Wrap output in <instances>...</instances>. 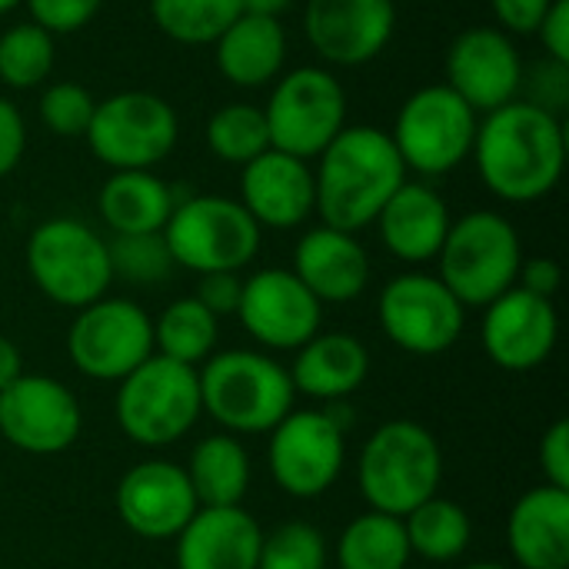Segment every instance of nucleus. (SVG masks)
I'll list each match as a JSON object with an SVG mask.
<instances>
[{
	"mask_svg": "<svg viewBox=\"0 0 569 569\" xmlns=\"http://www.w3.org/2000/svg\"><path fill=\"white\" fill-rule=\"evenodd\" d=\"M470 157L493 197L503 203H537L563 177L567 130L560 117L517 97L483 113Z\"/></svg>",
	"mask_w": 569,
	"mask_h": 569,
	"instance_id": "obj_1",
	"label": "nucleus"
},
{
	"mask_svg": "<svg viewBox=\"0 0 569 569\" xmlns=\"http://www.w3.org/2000/svg\"><path fill=\"white\" fill-rule=\"evenodd\" d=\"M403 180L407 167L390 133L370 123H347L317 157L313 213L323 220V227L360 233L377 220Z\"/></svg>",
	"mask_w": 569,
	"mask_h": 569,
	"instance_id": "obj_2",
	"label": "nucleus"
},
{
	"mask_svg": "<svg viewBox=\"0 0 569 569\" xmlns=\"http://www.w3.org/2000/svg\"><path fill=\"white\" fill-rule=\"evenodd\" d=\"M197 377L203 413L233 437L270 433L297 403L290 370L263 350H217Z\"/></svg>",
	"mask_w": 569,
	"mask_h": 569,
	"instance_id": "obj_3",
	"label": "nucleus"
},
{
	"mask_svg": "<svg viewBox=\"0 0 569 569\" xmlns=\"http://www.w3.org/2000/svg\"><path fill=\"white\" fill-rule=\"evenodd\" d=\"M443 483V450L433 430L417 420H390L377 427L357 460V487L370 510L407 517Z\"/></svg>",
	"mask_w": 569,
	"mask_h": 569,
	"instance_id": "obj_4",
	"label": "nucleus"
},
{
	"mask_svg": "<svg viewBox=\"0 0 569 569\" xmlns=\"http://www.w3.org/2000/svg\"><path fill=\"white\" fill-rule=\"evenodd\" d=\"M440 280L470 310H483L500 293L517 287L523 243L517 227L497 210H470L450 223L437 253Z\"/></svg>",
	"mask_w": 569,
	"mask_h": 569,
	"instance_id": "obj_5",
	"label": "nucleus"
},
{
	"mask_svg": "<svg viewBox=\"0 0 569 569\" xmlns=\"http://www.w3.org/2000/svg\"><path fill=\"white\" fill-rule=\"evenodd\" d=\"M33 287L57 307L83 310L107 297L113 283L107 240L77 217H50L37 223L23 247Z\"/></svg>",
	"mask_w": 569,
	"mask_h": 569,
	"instance_id": "obj_6",
	"label": "nucleus"
},
{
	"mask_svg": "<svg viewBox=\"0 0 569 569\" xmlns=\"http://www.w3.org/2000/svg\"><path fill=\"white\" fill-rule=\"evenodd\" d=\"M163 240L177 267L203 273H240L260 253L263 230L240 200L220 193H197L177 200Z\"/></svg>",
	"mask_w": 569,
	"mask_h": 569,
	"instance_id": "obj_7",
	"label": "nucleus"
},
{
	"mask_svg": "<svg viewBox=\"0 0 569 569\" xmlns=\"http://www.w3.org/2000/svg\"><path fill=\"white\" fill-rule=\"evenodd\" d=\"M113 413L123 437L137 447L160 450L180 443L203 417L200 377L193 367L153 353L117 383Z\"/></svg>",
	"mask_w": 569,
	"mask_h": 569,
	"instance_id": "obj_8",
	"label": "nucleus"
},
{
	"mask_svg": "<svg viewBox=\"0 0 569 569\" xmlns=\"http://www.w3.org/2000/svg\"><path fill=\"white\" fill-rule=\"evenodd\" d=\"M477 123L480 113L470 103H463L447 83H430L400 103L390 140L407 173L433 180L447 177L470 157Z\"/></svg>",
	"mask_w": 569,
	"mask_h": 569,
	"instance_id": "obj_9",
	"label": "nucleus"
},
{
	"mask_svg": "<svg viewBox=\"0 0 569 569\" xmlns=\"http://www.w3.org/2000/svg\"><path fill=\"white\" fill-rule=\"evenodd\" d=\"M87 143L110 170H153L163 163L180 137L177 110L150 90H120L97 100Z\"/></svg>",
	"mask_w": 569,
	"mask_h": 569,
	"instance_id": "obj_10",
	"label": "nucleus"
},
{
	"mask_svg": "<svg viewBox=\"0 0 569 569\" xmlns=\"http://www.w3.org/2000/svg\"><path fill=\"white\" fill-rule=\"evenodd\" d=\"M263 117L270 147L310 163L347 127V90L327 67H297L273 80Z\"/></svg>",
	"mask_w": 569,
	"mask_h": 569,
	"instance_id": "obj_11",
	"label": "nucleus"
},
{
	"mask_svg": "<svg viewBox=\"0 0 569 569\" xmlns=\"http://www.w3.org/2000/svg\"><path fill=\"white\" fill-rule=\"evenodd\" d=\"M267 467L293 500H320L347 467V423L337 410H290L270 433Z\"/></svg>",
	"mask_w": 569,
	"mask_h": 569,
	"instance_id": "obj_12",
	"label": "nucleus"
},
{
	"mask_svg": "<svg viewBox=\"0 0 569 569\" xmlns=\"http://www.w3.org/2000/svg\"><path fill=\"white\" fill-rule=\"evenodd\" d=\"M67 353L87 380L120 383L153 357V317L140 303L107 293L77 310Z\"/></svg>",
	"mask_w": 569,
	"mask_h": 569,
	"instance_id": "obj_13",
	"label": "nucleus"
},
{
	"mask_svg": "<svg viewBox=\"0 0 569 569\" xmlns=\"http://www.w3.org/2000/svg\"><path fill=\"white\" fill-rule=\"evenodd\" d=\"M377 320L397 350L410 357H440L463 337L467 307L437 273L410 270L380 290Z\"/></svg>",
	"mask_w": 569,
	"mask_h": 569,
	"instance_id": "obj_14",
	"label": "nucleus"
},
{
	"mask_svg": "<svg viewBox=\"0 0 569 569\" xmlns=\"http://www.w3.org/2000/svg\"><path fill=\"white\" fill-rule=\"evenodd\" d=\"M83 433L77 393L47 373H20L0 390V440L30 457H57Z\"/></svg>",
	"mask_w": 569,
	"mask_h": 569,
	"instance_id": "obj_15",
	"label": "nucleus"
},
{
	"mask_svg": "<svg viewBox=\"0 0 569 569\" xmlns=\"http://www.w3.org/2000/svg\"><path fill=\"white\" fill-rule=\"evenodd\" d=\"M237 320L263 350L293 353L323 330V303L293 270L267 267L243 280Z\"/></svg>",
	"mask_w": 569,
	"mask_h": 569,
	"instance_id": "obj_16",
	"label": "nucleus"
},
{
	"mask_svg": "<svg viewBox=\"0 0 569 569\" xmlns=\"http://www.w3.org/2000/svg\"><path fill=\"white\" fill-rule=\"evenodd\" d=\"M560 340V317L553 300L523 287H510L483 307L480 343L490 363L510 373H530L543 367Z\"/></svg>",
	"mask_w": 569,
	"mask_h": 569,
	"instance_id": "obj_17",
	"label": "nucleus"
},
{
	"mask_svg": "<svg viewBox=\"0 0 569 569\" xmlns=\"http://www.w3.org/2000/svg\"><path fill=\"white\" fill-rule=\"evenodd\" d=\"M397 30L393 0H307L303 33L330 67H363L377 60Z\"/></svg>",
	"mask_w": 569,
	"mask_h": 569,
	"instance_id": "obj_18",
	"label": "nucleus"
},
{
	"mask_svg": "<svg viewBox=\"0 0 569 569\" xmlns=\"http://www.w3.org/2000/svg\"><path fill=\"white\" fill-rule=\"evenodd\" d=\"M113 507L123 527L140 540H177V533L200 510L187 470L170 460H143L130 467L117 490Z\"/></svg>",
	"mask_w": 569,
	"mask_h": 569,
	"instance_id": "obj_19",
	"label": "nucleus"
},
{
	"mask_svg": "<svg viewBox=\"0 0 569 569\" xmlns=\"http://www.w3.org/2000/svg\"><path fill=\"white\" fill-rule=\"evenodd\" d=\"M523 60L500 27H470L447 50V87L477 113H490L520 97Z\"/></svg>",
	"mask_w": 569,
	"mask_h": 569,
	"instance_id": "obj_20",
	"label": "nucleus"
},
{
	"mask_svg": "<svg viewBox=\"0 0 569 569\" xmlns=\"http://www.w3.org/2000/svg\"><path fill=\"white\" fill-rule=\"evenodd\" d=\"M240 203L260 230H297L313 217L317 207L313 167L270 147L240 167Z\"/></svg>",
	"mask_w": 569,
	"mask_h": 569,
	"instance_id": "obj_21",
	"label": "nucleus"
},
{
	"mask_svg": "<svg viewBox=\"0 0 569 569\" xmlns=\"http://www.w3.org/2000/svg\"><path fill=\"white\" fill-rule=\"evenodd\" d=\"M297 280L327 307V303H350L357 300L370 283V253L357 240V233L333 230V227H313L307 230L293 247V267Z\"/></svg>",
	"mask_w": 569,
	"mask_h": 569,
	"instance_id": "obj_22",
	"label": "nucleus"
},
{
	"mask_svg": "<svg viewBox=\"0 0 569 569\" xmlns=\"http://www.w3.org/2000/svg\"><path fill=\"white\" fill-rule=\"evenodd\" d=\"M373 223L390 257L420 267L437 260L453 217L437 187H430L427 180H403Z\"/></svg>",
	"mask_w": 569,
	"mask_h": 569,
	"instance_id": "obj_23",
	"label": "nucleus"
},
{
	"mask_svg": "<svg viewBox=\"0 0 569 569\" xmlns=\"http://www.w3.org/2000/svg\"><path fill=\"white\" fill-rule=\"evenodd\" d=\"M260 540L243 507H200L177 533V569H257Z\"/></svg>",
	"mask_w": 569,
	"mask_h": 569,
	"instance_id": "obj_24",
	"label": "nucleus"
},
{
	"mask_svg": "<svg viewBox=\"0 0 569 569\" xmlns=\"http://www.w3.org/2000/svg\"><path fill=\"white\" fill-rule=\"evenodd\" d=\"M287 370L297 397L303 393L320 403H340L367 383L370 350L353 333L320 330L300 350H293V363Z\"/></svg>",
	"mask_w": 569,
	"mask_h": 569,
	"instance_id": "obj_25",
	"label": "nucleus"
},
{
	"mask_svg": "<svg viewBox=\"0 0 569 569\" xmlns=\"http://www.w3.org/2000/svg\"><path fill=\"white\" fill-rule=\"evenodd\" d=\"M507 550L520 569H569L567 490H527L507 517Z\"/></svg>",
	"mask_w": 569,
	"mask_h": 569,
	"instance_id": "obj_26",
	"label": "nucleus"
},
{
	"mask_svg": "<svg viewBox=\"0 0 569 569\" xmlns=\"http://www.w3.org/2000/svg\"><path fill=\"white\" fill-rule=\"evenodd\" d=\"M217 70L243 90H257L273 83L287 63V30L273 17L240 13L217 40H213Z\"/></svg>",
	"mask_w": 569,
	"mask_h": 569,
	"instance_id": "obj_27",
	"label": "nucleus"
},
{
	"mask_svg": "<svg viewBox=\"0 0 569 569\" xmlns=\"http://www.w3.org/2000/svg\"><path fill=\"white\" fill-rule=\"evenodd\" d=\"M177 207V193L153 170H113L97 197L100 220L113 237L160 233Z\"/></svg>",
	"mask_w": 569,
	"mask_h": 569,
	"instance_id": "obj_28",
	"label": "nucleus"
},
{
	"mask_svg": "<svg viewBox=\"0 0 569 569\" xmlns=\"http://www.w3.org/2000/svg\"><path fill=\"white\" fill-rule=\"evenodd\" d=\"M187 480L200 507H243L253 480L250 453L233 433L203 437L187 460Z\"/></svg>",
	"mask_w": 569,
	"mask_h": 569,
	"instance_id": "obj_29",
	"label": "nucleus"
},
{
	"mask_svg": "<svg viewBox=\"0 0 569 569\" xmlns=\"http://www.w3.org/2000/svg\"><path fill=\"white\" fill-rule=\"evenodd\" d=\"M220 343V320L190 293L177 297L153 320V353L200 370Z\"/></svg>",
	"mask_w": 569,
	"mask_h": 569,
	"instance_id": "obj_30",
	"label": "nucleus"
},
{
	"mask_svg": "<svg viewBox=\"0 0 569 569\" xmlns=\"http://www.w3.org/2000/svg\"><path fill=\"white\" fill-rule=\"evenodd\" d=\"M337 569H407L413 553L400 517L367 510L337 537Z\"/></svg>",
	"mask_w": 569,
	"mask_h": 569,
	"instance_id": "obj_31",
	"label": "nucleus"
},
{
	"mask_svg": "<svg viewBox=\"0 0 569 569\" xmlns=\"http://www.w3.org/2000/svg\"><path fill=\"white\" fill-rule=\"evenodd\" d=\"M410 553L427 563H453L470 550L473 520L450 497H430L403 517Z\"/></svg>",
	"mask_w": 569,
	"mask_h": 569,
	"instance_id": "obj_32",
	"label": "nucleus"
},
{
	"mask_svg": "<svg viewBox=\"0 0 569 569\" xmlns=\"http://www.w3.org/2000/svg\"><path fill=\"white\" fill-rule=\"evenodd\" d=\"M240 13V0H150V17L157 30L187 47H213V40Z\"/></svg>",
	"mask_w": 569,
	"mask_h": 569,
	"instance_id": "obj_33",
	"label": "nucleus"
},
{
	"mask_svg": "<svg viewBox=\"0 0 569 569\" xmlns=\"http://www.w3.org/2000/svg\"><path fill=\"white\" fill-rule=\"evenodd\" d=\"M207 147L217 160L247 167L260 153L270 150V130L263 107L253 103H227L207 120Z\"/></svg>",
	"mask_w": 569,
	"mask_h": 569,
	"instance_id": "obj_34",
	"label": "nucleus"
},
{
	"mask_svg": "<svg viewBox=\"0 0 569 569\" xmlns=\"http://www.w3.org/2000/svg\"><path fill=\"white\" fill-rule=\"evenodd\" d=\"M57 63L53 33L37 27L33 20L13 23L0 33V83L10 90L40 87Z\"/></svg>",
	"mask_w": 569,
	"mask_h": 569,
	"instance_id": "obj_35",
	"label": "nucleus"
},
{
	"mask_svg": "<svg viewBox=\"0 0 569 569\" xmlns=\"http://www.w3.org/2000/svg\"><path fill=\"white\" fill-rule=\"evenodd\" d=\"M107 253H110L113 280H123L133 287H160L177 270L170 247L163 240V230L160 233H120L107 240Z\"/></svg>",
	"mask_w": 569,
	"mask_h": 569,
	"instance_id": "obj_36",
	"label": "nucleus"
},
{
	"mask_svg": "<svg viewBox=\"0 0 569 569\" xmlns=\"http://www.w3.org/2000/svg\"><path fill=\"white\" fill-rule=\"evenodd\" d=\"M327 563H330L327 537L307 520L280 523L260 540L257 569H327Z\"/></svg>",
	"mask_w": 569,
	"mask_h": 569,
	"instance_id": "obj_37",
	"label": "nucleus"
},
{
	"mask_svg": "<svg viewBox=\"0 0 569 569\" xmlns=\"http://www.w3.org/2000/svg\"><path fill=\"white\" fill-rule=\"evenodd\" d=\"M93 107V93L77 80H57L40 93V120L53 137H83Z\"/></svg>",
	"mask_w": 569,
	"mask_h": 569,
	"instance_id": "obj_38",
	"label": "nucleus"
},
{
	"mask_svg": "<svg viewBox=\"0 0 569 569\" xmlns=\"http://www.w3.org/2000/svg\"><path fill=\"white\" fill-rule=\"evenodd\" d=\"M520 93H527L523 100L560 117L569 100V63H557V60H543L537 63L530 73L523 70L520 80Z\"/></svg>",
	"mask_w": 569,
	"mask_h": 569,
	"instance_id": "obj_39",
	"label": "nucleus"
},
{
	"mask_svg": "<svg viewBox=\"0 0 569 569\" xmlns=\"http://www.w3.org/2000/svg\"><path fill=\"white\" fill-rule=\"evenodd\" d=\"M30 20L47 33H77L83 30L103 7V0H23Z\"/></svg>",
	"mask_w": 569,
	"mask_h": 569,
	"instance_id": "obj_40",
	"label": "nucleus"
},
{
	"mask_svg": "<svg viewBox=\"0 0 569 569\" xmlns=\"http://www.w3.org/2000/svg\"><path fill=\"white\" fill-rule=\"evenodd\" d=\"M240 293H243V277L240 273H203L193 297L217 317H237L240 307Z\"/></svg>",
	"mask_w": 569,
	"mask_h": 569,
	"instance_id": "obj_41",
	"label": "nucleus"
},
{
	"mask_svg": "<svg viewBox=\"0 0 569 569\" xmlns=\"http://www.w3.org/2000/svg\"><path fill=\"white\" fill-rule=\"evenodd\" d=\"M540 470H543V483L567 490L569 493V423L557 420L543 440H540Z\"/></svg>",
	"mask_w": 569,
	"mask_h": 569,
	"instance_id": "obj_42",
	"label": "nucleus"
},
{
	"mask_svg": "<svg viewBox=\"0 0 569 569\" xmlns=\"http://www.w3.org/2000/svg\"><path fill=\"white\" fill-rule=\"evenodd\" d=\"M550 3L553 0H490V10H493L503 33L527 37V33H537Z\"/></svg>",
	"mask_w": 569,
	"mask_h": 569,
	"instance_id": "obj_43",
	"label": "nucleus"
},
{
	"mask_svg": "<svg viewBox=\"0 0 569 569\" xmlns=\"http://www.w3.org/2000/svg\"><path fill=\"white\" fill-rule=\"evenodd\" d=\"M23 150H27V123L20 110L7 97H0V180L17 170Z\"/></svg>",
	"mask_w": 569,
	"mask_h": 569,
	"instance_id": "obj_44",
	"label": "nucleus"
},
{
	"mask_svg": "<svg viewBox=\"0 0 569 569\" xmlns=\"http://www.w3.org/2000/svg\"><path fill=\"white\" fill-rule=\"evenodd\" d=\"M537 37L543 43L547 60L569 63V0H553L550 10L543 13Z\"/></svg>",
	"mask_w": 569,
	"mask_h": 569,
	"instance_id": "obj_45",
	"label": "nucleus"
},
{
	"mask_svg": "<svg viewBox=\"0 0 569 569\" xmlns=\"http://www.w3.org/2000/svg\"><path fill=\"white\" fill-rule=\"evenodd\" d=\"M560 283H563V270H560L557 260H550V257H530V260L520 263L517 287H523V290H530L537 297L553 300L557 290H560Z\"/></svg>",
	"mask_w": 569,
	"mask_h": 569,
	"instance_id": "obj_46",
	"label": "nucleus"
},
{
	"mask_svg": "<svg viewBox=\"0 0 569 569\" xmlns=\"http://www.w3.org/2000/svg\"><path fill=\"white\" fill-rule=\"evenodd\" d=\"M23 373V357H20V347L0 333V390L10 387L17 377Z\"/></svg>",
	"mask_w": 569,
	"mask_h": 569,
	"instance_id": "obj_47",
	"label": "nucleus"
},
{
	"mask_svg": "<svg viewBox=\"0 0 569 569\" xmlns=\"http://www.w3.org/2000/svg\"><path fill=\"white\" fill-rule=\"evenodd\" d=\"M240 7H243V13H253V17H273V20H280V17L293 7V0H240Z\"/></svg>",
	"mask_w": 569,
	"mask_h": 569,
	"instance_id": "obj_48",
	"label": "nucleus"
},
{
	"mask_svg": "<svg viewBox=\"0 0 569 569\" xmlns=\"http://www.w3.org/2000/svg\"><path fill=\"white\" fill-rule=\"evenodd\" d=\"M20 3H23V0H0V17H3V13H10V10H13V7H20Z\"/></svg>",
	"mask_w": 569,
	"mask_h": 569,
	"instance_id": "obj_49",
	"label": "nucleus"
},
{
	"mask_svg": "<svg viewBox=\"0 0 569 569\" xmlns=\"http://www.w3.org/2000/svg\"><path fill=\"white\" fill-rule=\"evenodd\" d=\"M463 569H513V567H503V563H470V567Z\"/></svg>",
	"mask_w": 569,
	"mask_h": 569,
	"instance_id": "obj_50",
	"label": "nucleus"
}]
</instances>
